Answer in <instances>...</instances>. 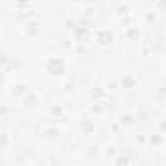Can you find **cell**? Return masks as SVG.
Segmentation results:
<instances>
[{
	"label": "cell",
	"instance_id": "obj_1",
	"mask_svg": "<svg viewBox=\"0 0 166 166\" xmlns=\"http://www.w3.org/2000/svg\"><path fill=\"white\" fill-rule=\"evenodd\" d=\"M25 106H28V108H33V106H37V96H29V98L25 100Z\"/></svg>",
	"mask_w": 166,
	"mask_h": 166
},
{
	"label": "cell",
	"instance_id": "obj_2",
	"mask_svg": "<svg viewBox=\"0 0 166 166\" xmlns=\"http://www.w3.org/2000/svg\"><path fill=\"white\" fill-rule=\"evenodd\" d=\"M115 152H117V151H115L114 147H108V149L104 151V154H106L108 158H115Z\"/></svg>",
	"mask_w": 166,
	"mask_h": 166
},
{
	"label": "cell",
	"instance_id": "obj_3",
	"mask_svg": "<svg viewBox=\"0 0 166 166\" xmlns=\"http://www.w3.org/2000/svg\"><path fill=\"white\" fill-rule=\"evenodd\" d=\"M98 154H100L98 147H90V151H88V158H96Z\"/></svg>",
	"mask_w": 166,
	"mask_h": 166
},
{
	"label": "cell",
	"instance_id": "obj_4",
	"mask_svg": "<svg viewBox=\"0 0 166 166\" xmlns=\"http://www.w3.org/2000/svg\"><path fill=\"white\" fill-rule=\"evenodd\" d=\"M114 164H129V158H127V157H119V158H114Z\"/></svg>",
	"mask_w": 166,
	"mask_h": 166
},
{
	"label": "cell",
	"instance_id": "obj_5",
	"mask_svg": "<svg viewBox=\"0 0 166 166\" xmlns=\"http://www.w3.org/2000/svg\"><path fill=\"white\" fill-rule=\"evenodd\" d=\"M162 143V137H152V145H160Z\"/></svg>",
	"mask_w": 166,
	"mask_h": 166
}]
</instances>
